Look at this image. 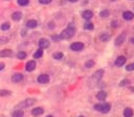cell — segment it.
<instances>
[{
  "mask_svg": "<svg viewBox=\"0 0 134 117\" xmlns=\"http://www.w3.org/2000/svg\"><path fill=\"white\" fill-rule=\"evenodd\" d=\"M76 33L75 25L73 22H71L68 24V27L64 29L59 35L61 39H69L73 38Z\"/></svg>",
  "mask_w": 134,
  "mask_h": 117,
  "instance_id": "1",
  "label": "cell"
},
{
  "mask_svg": "<svg viewBox=\"0 0 134 117\" xmlns=\"http://www.w3.org/2000/svg\"><path fill=\"white\" fill-rule=\"evenodd\" d=\"M104 70L103 69H99L97 70L92 75L91 77L90 78L89 80V85H92L94 88L95 87L103 78V75H104Z\"/></svg>",
  "mask_w": 134,
  "mask_h": 117,
  "instance_id": "2",
  "label": "cell"
},
{
  "mask_svg": "<svg viewBox=\"0 0 134 117\" xmlns=\"http://www.w3.org/2000/svg\"><path fill=\"white\" fill-rule=\"evenodd\" d=\"M94 109L98 112H100L103 114H107L110 111L111 109V105L109 103H98L94 105Z\"/></svg>",
  "mask_w": 134,
  "mask_h": 117,
  "instance_id": "3",
  "label": "cell"
},
{
  "mask_svg": "<svg viewBox=\"0 0 134 117\" xmlns=\"http://www.w3.org/2000/svg\"><path fill=\"white\" fill-rule=\"evenodd\" d=\"M36 99L34 98H27L25 99L24 101H22V102L20 103L19 104L15 106L16 109H26V108H28L30 106H33L34 104L36 103Z\"/></svg>",
  "mask_w": 134,
  "mask_h": 117,
  "instance_id": "4",
  "label": "cell"
},
{
  "mask_svg": "<svg viewBox=\"0 0 134 117\" xmlns=\"http://www.w3.org/2000/svg\"><path fill=\"white\" fill-rule=\"evenodd\" d=\"M126 38V32H122L119 34L117 38L115 39V45L116 46V47H120L125 42Z\"/></svg>",
  "mask_w": 134,
  "mask_h": 117,
  "instance_id": "5",
  "label": "cell"
},
{
  "mask_svg": "<svg viewBox=\"0 0 134 117\" xmlns=\"http://www.w3.org/2000/svg\"><path fill=\"white\" fill-rule=\"evenodd\" d=\"M85 47V44L82 42H74L70 45L71 50L74 51H80L82 50Z\"/></svg>",
  "mask_w": 134,
  "mask_h": 117,
  "instance_id": "6",
  "label": "cell"
},
{
  "mask_svg": "<svg viewBox=\"0 0 134 117\" xmlns=\"http://www.w3.org/2000/svg\"><path fill=\"white\" fill-rule=\"evenodd\" d=\"M38 82L41 84H47L50 82V77L48 74H43L39 75L37 78Z\"/></svg>",
  "mask_w": 134,
  "mask_h": 117,
  "instance_id": "7",
  "label": "cell"
},
{
  "mask_svg": "<svg viewBox=\"0 0 134 117\" xmlns=\"http://www.w3.org/2000/svg\"><path fill=\"white\" fill-rule=\"evenodd\" d=\"M35 68H36V62L35 60H29L26 63L25 68H26V70L27 71V72H32L35 69Z\"/></svg>",
  "mask_w": 134,
  "mask_h": 117,
  "instance_id": "8",
  "label": "cell"
},
{
  "mask_svg": "<svg viewBox=\"0 0 134 117\" xmlns=\"http://www.w3.org/2000/svg\"><path fill=\"white\" fill-rule=\"evenodd\" d=\"M50 44H51L50 41L46 38H41L39 41V47L41 49H46L48 48Z\"/></svg>",
  "mask_w": 134,
  "mask_h": 117,
  "instance_id": "9",
  "label": "cell"
},
{
  "mask_svg": "<svg viewBox=\"0 0 134 117\" xmlns=\"http://www.w3.org/2000/svg\"><path fill=\"white\" fill-rule=\"evenodd\" d=\"M13 55V51L9 49H5L0 51V57L7 58L11 57Z\"/></svg>",
  "mask_w": 134,
  "mask_h": 117,
  "instance_id": "10",
  "label": "cell"
},
{
  "mask_svg": "<svg viewBox=\"0 0 134 117\" xmlns=\"http://www.w3.org/2000/svg\"><path fill=\"white\" fill-rule=\"evenodd\" d=\"M126 58L124 56L121 55V56L118 57L117 59L115 60V64L116 67H122V66L124 65V64L126 63Z\"/></svg>",
  "mask_w": 134,
  "mask_h": 117,
  "instance_id": "11",
  "label": "cell"
},
{
  "mask_svg": "<svg viewBox=\"0 0 134 117\" xmlns=\"http://www.w3.org/2000/svg\"><path fill=\"white\" fill-rule=\"evenodd\" d=\"M24 78V76L20 73H16L14 74L11 77V81L13 83H18L22 81Z\"/></svg>",
  "mask_w": 134,
  "mask_h": 117,
  "instance_id": "12",
  "label": "cell"
},
{
  "mask_svg": "<svg viewBox=\"0 0 134 117\" xmlns=\"http://www.w3.org/2000/svg\"><path fill=\"white\" fill-rule=\"evenodd\" d=\"M93 16H94V13L90 10H85L82 13V17L86 21H89L91 19Z\"/></svg>",
  "mask_w": 134,
  "mask_h": 117,
  "instance_id": "13",
  "label": "cell"
},
{
  "mask_svg": "<svg viewBox=\"0 0 134 117\" xmlns=\"http://www.w3.org/2000/svg\"><path fill=\"white\" fill-rule=\"evenodd\" d=\"M43 113H44V109L41 107L34 108L31 110V114L33 116H35L42 115Z\"/></svg>",
  "mask_w": 134,
  "mask_h": 117,
  "instance_id": "14",
  "label": "cell"
},
{
  "mask_svg": "<svg viewBox=\"0 0 134 117\" xmlns=\"http://www.w3.org/2000/svg\"><path fill=\"white\" fill-rule=\"evenodd\" d=\"M122 17L126 21H131L134 18V13L130 11H127L123 13Z\"/></svg>",
  "mask_w": 134,
  "mask_h": 117,
  "instance_id": "15",
  "label": "cell"
},
{
  "mask_svg": "<svg viewBox=\"0 0 134 117\" xmlns=\"http://www.w3.org/2000/svg\"><path fill=\"white\" fill-rule=\"evenodd\" d=\"M107 93L105 91H100L98 92L96 94V98L98 99L99 101H103L107 99Z\"/></svg>",
  "mask_w": 134,
  "mask_h": 117,
  "instance_id": "16",
  "label": "cell"
},
{
  "mask_svg": "<svg viewBox=\"0 0 134 117\" xmlns=\"http://www.w3.org/2000/svg\"><path fill=\"white\" fill-rule=\"evenodd\" d=\"M26 27L28 28L34 29L35 28H36L37 26V22L34 19L29 20V21L26 23Z\"/></svg>",
  "mask_w": 134,
  "mask_h": 117,
  "instance_id": "17",
  "label": "cell"
},
{
  "mask_svg": "<svg viewBox=\"0 0 134 117\" xmlns=\"http://www.w3.org/2000/svg\"><path fill=\"white\" fill-rule=\"evenodd\" d=\"M22 13L20 11H16L11 15V18L14 21H19L22 18Z\"/></svg>",
  "mask_w": 134,
  "mask_h": 117,
  "instance_id": "18",
  "label": "cell"
},
{
  "mask_svg": "<svg viewBox=\"0 0 134 117\" xmlns=\"http://www.w3.org/2000/svg\"><path fill=\"white\" fill-rule=\"evenodd\" d=\"M123 114L125 117H132L133 116V110L131 108L127 107L124 109Z\"/></svg>",
  "mask_w": 134,
  "mask_h": 117,
  "instance_id": "19",
  "label": "cell"
},
{
  "mask_svg": "<svg viewBox=\"0 0 134 117\" xmlns=\"http://www.w3.org/2000/svg\"><path fill=\"white\" fill-rule=\"evenodd\" d=\"M43 55V49H38L36 51H35V53L33 55V57H34V59H38L39 58L41 57Z\"/></svg>",
  "mask_w": 134,
  "mask_h": 117,
  "instance_id": "20",
  "label": "cell"
},
{
  "mask_svg": "<svg viewBox=\"0 0 134 117\" xmlns=\"http://www.w3.org/2000/svg\"><path fill=\"white\" fill-rule=\"evenodd\" d=\"M24 115V113L21 109H17V110H14L13 114H12V116L13 117H22Z\"/></svg>",
  "mask_w": 134,
  "mask_h": 117,
  "instance_id": "21",
  "label": "cell"
},
{
  "mask_svg": "<svg viewBox=\"0 0 134 117\" xmlns=\"http://www.w3.org/2000/svg\"><path fill=\"white\" fill-rule=\"evenodd\" d=\"M52 57L55 59V60H61L63 57H64V53L60 51H58V52H55L52 55Z\"/></svg>",
  "mask_w": 134,
  "mask_h": 117,
  "instance_id": "22",
  "label": "cell"
},
{
  "mask_svg": "<svg viewBox=\"0 0 134 117\" xmlns=\"http://www.w3.org/2000/svg\"><path fill=\"white\" fill-rule=\"evenodd\" d=\"M12 92L8 90V89H3L0 90V96L1 97H7V96L10 95Z\"/></svg>",
  "mask_w": 134,
  "mask_h": 117,
  "instance_id": "23",
  "label": "cell"
},
{
  "mask_svg": "<svg viewBox=\"0 0 134 117\" xmlns=\"http://www.w3.org/2000/svg\"><path fill=\"white\" fill-rule=\"evenodd\" d=\"M99 39L102 42H107V41L109 39V35L107 33H103V34H101L99 36Z\"/></svg>",
  "mask_w": 134,
  "mask_h": 117,
  "instance_id": "24",
  "label": "cell"
},
{
  "mask_svg": "<svg viewBox=\"0 0 134 117\" xmlns=\"http://www.w3.org/2000/svg\"><path fill=\"white\" fill-rule=\"evenodd\" d=\"M96 64V63L93 60H88L85 63V67L86 68H91L93 67H94Z\"/></svg>",
  "mask_w": 134,
  "mask_h": 117,
  "instance_id": "25",
  "label": "cell"
},
{
  "mask_svg": "<svg viewBox=\"0 0 134 117\" xmlns=\"http://www.w3.org/2000/svg\"><path fill=\"white\" fill-rule=\"evenodd\" d=\"M17 58L20 60H24L27 57V53L25 51H19L16 55Z\"/></svg>",
  "mask_w": 134,
  "mask_h": 117,
  "instance_id": "26",
  "label": "cell"
},
{
  "mask_svg": "<svg viewBox=\"0 0 134 117\" xmlns=\"http://www.w3.org/2000/svg\"><path fill=\"white\" fill-rule=\"evenodd\" d=\"M109 14L110 13L109 11V10H107V9H104V10L100 12V13H99V15L102 18H107V17H108L109 16Z\"/></svg>",
  "mask_w": 134,
  "mask_h": 117,
  "instance_id": "27",
  "label": "cell"
},
{
  "mask_svg": "<svg viewBox=\"0 0 134 117\" xmlns=\"http://www.w3.org/2000/svg\"><path fill=\"white\" fill-rule=\"evenodd\" d=\"M94 24L92 22H88V23H85L84 25V28L86 30H92L94 29Z\"/></svg>",
  "mask_w": 134,
  "mask_h": 117,
  "instance_id": "28",
  "label": "cell"
},
{
  "mask_svg": "<svg viewBox=\"0 0 134 117\" xmlns=\"http://www.w3.org/2000/svg\"><path fill=\"white\" fill-rule=\"evenodd\" d=\"M10 28V24L9 22H5L1 24V30L3 31H7V30H9Z\"/></svg>",
  "mask_w": 134,
  "mask_h": 117,
  "instance_id": "29",
  "label": "cell"
},
{
  "mask_svg": "<svg viewBox=\"0 0 134 117\" xmlns=\"http://www.w3.org/2000/svg\"><path fill=\"white\" fill-rule=\"evenodd\" d=\"M17 3L20 6H26L30 3V0H17Z\"/></svg>",
  "mask_w": 134,
  "mask_h": 117,
  "instance_id": "30",
  "label": "cell"
},
{
  "mask_svg": "<svg viewBox=\"0 0 134 117\" xmlns=\"http://www.w3.org/2000/svg\"><path fill=\"white\" fill-rule=\"evenodd\" d=\"M130 84V81L128 79L126 78V79H124L123 80H122V81L120 82L119 85H120V86L123 87V86H126L127 85H128V84Z\"/></svg>",
  "mask_w": 134,
  "mask_h": 117,
  "instance_id": "31",
  "label": "cell"
},
{
  "mask_svg": "<svg viewBox=\"0 0 134 117\" xmlns=\"http://www.w3.org/2000/svg\"><path fill=\"white\" fill-rule=\"evenodd\" d=\"M8 42H9V38H8L7 37L4 36V35L0 37V43H1V44H5V43H7Z\"/></svg>",
  "mask_w": 134,
  "mask_h": 117,
  "instance_id": "32",
  "label": "cell"
},
{
  "mask_svg": "<svg viewBox=\"0 0 134 117\" xmlns=\"http://www.w3.org/2000/svg\"><path fill=\"white\" fill-rule=\"evenodd\" d=\"M126 70L127 71H129V72H131V71L134 70V63H130V64H128V65L126 67Z\"/></svg>",
  "mask_w": 134,
  "mask_h": 117,
  "instance_id": "33",
  "label": "cell"
},
{
  "mask_svg": "<svg viewBox=\"0 0 134 117\" xmlns=\"http://www.w3.org/2000/svg\"><path fill=\"white\" fill-rule=\"evenodd\" d=\"M51 39H52V41L54 42H59L60 40H61L59 35H53L51 37Z\"/></svg>",
  "mask_w": 134,
  "mask_h": 117,
  "instance_id": "34",
  "label": "cell"
},
{
  "mask_svg": "<svg viewBox=\"0 0 134 117\" xmlns=\"http://www.w3.org/2000/svg\"><path fill=\"white\" fill-rule=\"evenodd\" d=\"M39 2L43 5H48L52 2V0H39Z\"/></svg>",
  "mask_w": 134,
  "mask_h": 117,
  "instance_id": "35",
  "label": "cell"
},
{
  "mask_svg": "<svg viewBox=\"0 0 134 117\" xmlns=\"http://www.w3.org/2000/svg\"><path fill=\"white\" fill-rule=\"evenodd\" d=\"M48 28L51 29V30H52V29H54L56 27V24H55L53 22H50L48 24Z\"/></svg>",
  "mask_w": 134,
  "mask_h": 117,
  "instance_id": "36",
  "label": "cell"
},
{
  "mask_svg": "<svg viewBox=\"0 0 134 117\" xmlns=\"http://www.w3.org/2000/svg\"><path fill=\"white\" fill-rule=\"evenodd\" d=\"M119 26V22H118L117 21H113L112 22H111V26L113 28H116Z\"/></svg>",
  "mask_w": 134,
  "mask_h": 117,
  "instance_id": "37",
  "label": "cell"
},
{
  "mask_svg": "<svg viewBox=\"0 0 134 117\" xmlns=\"http://www.w3.org/2000/svg\"><path fill=\"white\" fill-rule=\"evenodd\" d=\"M5 67V64L4 63H0V71L3 70Z\"/></svg>",
  "mask_w": 134,
  "mask_h": 117,
  "instance_id": "38",
  "label": "cell"
},
{
  "mask_svg": "<svg viewBox=\"0 0 134 117\" xmlns=\"http://www.w3.org/2000/svg\"><path fill=\"white\" fill-rule=\"evenodd\" d=\"M130 42L132 43V44L134 45V37H132V38H131L130 39Z\"/></svg>",
  "mask_w": 134,
  "mask_h": 117,
  "instance_id": "39",
  "label": "cell"
},
{
  "mask_svg": "<svg viewBox=\"0 0 134 117\" xmlns=\"http://www.w3.org/2000/svg\"><path fill=\"white\" fill-rule=\"evenodd\" d=\"M68 1H69V2H71V3H75V2H77L79 0H68Z\"/></svg>",
  "mask_w": 134,
  "mask_h": 117,
  "instance_id": "40",
  "label": "cell"
},
{
  "mask_svg": "<svg viewBox=\"0 0 134 117\" xmlns=\"http://www.w3.org/2000/svg\"><path fill=\"white\" fill-rule=\"evenodd\" d=\"M129 89L132 91H134V87H130Z\"/></svg>",
  "mask_w": 134,
  "mask_h": 117,
  "instance_id": "41",
  "label": "cell"
},
{
  "mask_svg": "<svg viewBox=\"0 0 134 117\" xmlns=\"http://www.w3.org/2000/svg\"><path fill=\"white\" fill-rule=\"evenodd\" d=\"M7 1H9V0H7Z\"/></svg>",
  "mask_w": 134,
  "mask_h": 117,
  "instance_id": "42",
  "label": "cell"
}]
</instances>
